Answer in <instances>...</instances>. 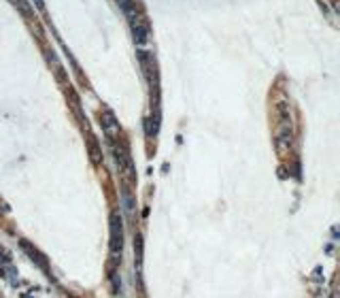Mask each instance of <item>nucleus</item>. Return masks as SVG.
I'll use <instances>...</instances> for the list:
<instances>
[{
  "instance_id": "obj_9",
  "label": "nucleus",
  "mask_w": 340,
  "mask_h": 298,
  "mask_svg": "<svg viewBox=\"0 0 340 298\" xmlns=\"http://www.w3.org/2000/svg\"><path fill=\"white\" fill-rule=\"evenodd\" d=\"M0 266H11V254L7 247H0Z\"/></svg>"
},
{
  "instance_id": "obj_4",
  "label": "nucleus",
  "mask_w": 340,
  "mask_h": 298,
  "mask_svg": "<svg viewBox=\"0 0 340 298\" xmlns=\"http://www.w3.org/2000/svg\"><path fill=\"white\" fill-rule=\"evenodd\" d=\"M19 247H21L23 251H26V256H28V258L37 262V264H38L40 268H43V271H47V260H45V256L40 254V251H38L37 247H34L32 243H28L26 238H19Z\"/></svg>"
},
{
  "instance_id": "obj_11",
  "label": "nucleus",
  "mask_w": 340,
  "mask_h": 298,
  "mask_svg": "<svg viewBox=\"0 0 340 298\" xmlns=\"http://www.w3.org/2000/svg\"><path fill=\"white\" fill-rule=\"evenodd\" d=\"M124 202H126L128 213H132V211H134V204H132V196H130V192H124Z\"/></svg>"
},
{
  "instance_id": "obj_1",
  "label": "nucleus",
  "mask_w": 340,
  "mask_h": 298,
  "mask_svg": "<svg viewBox=\"0 0 340 298\" xmlns=\"http://www.w3.org/2000/svg\"><path fill=\"white\" fill-rule=\"evenodd\" d=\"M130 21H132V37H134V43H136V49H149V39H151L149 21L143 15H134Z\"/></svg>"
},
{
  "instance_id": "obj_6",
  "label": "nucleus",
  "mask_w": 340,
  "mask_h": 298,
  "mask_svg": "<svg viewBox=\"0 0 340 298\" xmlns=\"http://www.w3.org/2000/svg\"><path fill=\"white\" fill-rule=\"evenodd\" d=\"M134 258H136V268L140 271V264H143V237L140 235L134 237Z\"/></svg>"
},
{
  "instance_id": "obj_2",
  "label": "nucleus",
  "mask_w": 340,
  "mask_h": 298,
  "mask_svg": "<svg viewBox=\"0 0 340 298\" xmlns=\"http://www.w3.org/2000/svg\"><path fill=\"white\" fill-rule=\"evenodd\" d=\"M111 254L113 258H121V247H124V224H121L119 213H111Z\"/></svg>"
},
{
  "instance_id": "obj_12",
  "label": "nucleus",
  "mask_w": 340,
  "mask_h": 298,
  "mask_svg": "<svg viewBox=\"0 0 340 298\" xmlns=\"http://www.w3.org/2000/svg\"><path fill=\"white\" fill-rule=\"evenodd\" d=\"M34 2H37V7H38V11H45V2H43V0H34Z\"/></svg>"
},
{
  "instance_id": "obj_10",
  "label": "nucleus",
  "mask_w": 340,
  "mask_h": 298,
  "mask_svg": "<svg viewBox=\"0 0 340 298\" xmlns=\"http://www.w3.org/2000/svg\"><path fill=\"white\" fill-rule=\"evenodd\" d=\"M90 154L94 158V162H100V154H98V143L94 141V139H90Z\"/></svg>"
},
{
  "instance_id": "obj_7",
  "label": "nucleus",
  "mask_w": 340,
  "mask_h": 298,
  "mask_svg": "<svg viewBox=\"0 0 340 298\" xmlns=\"http://www.w3.org/2000/svg\"><path fill=\"white\" fill-rule=\"evenodd\" d=\"M277 143H279V149H281V151H285V149L291 145V132L287 130V128H283V130H281Z\"/></svg>"
},
{
  "instance_id": "obj_8",
  "label": "nucleus",
  "mask_w": 340,
  "mask_h": 298,
  "mask_svg": "<svg viewBox=\"0 0 340 298\" xmlns=\"http://www.w3.org/2000/svg\"><path fill=\"white\" fill-rule=\"evenodd\" d=\"M11 2H13L15 7L21 11V15H23V17H32V9H30V4H28L26 0H11Z\"/></svg>"
},
{
  "instance_id": "obj_5",
  "label": "nucleus",
  "mask_w": 340,
  "mask_h": 298,
  "mask_svg": "<svg viewBox=\"0 0 340 298\" xmlns=\"http://www.w3.org/2000/svg\"><path fill=\"white\" fill-rule=\"evenodd\" d=\"M113 154H115V160H117V166H119V171H128L132 175V160L130 156H128V151L121 147V145H115L113 147Z\"/></svg>"
},
{
  "instance_id": "obj_3",
  "label": "nucleus",
  "mask_w": 340,
  "mask_h": 298,
  "mask_svg": "<svg viewBox=\"0 0 340 298\" xmlns=\"http://www.w3.org/2000/svg\"><path fill=\"white\" fill-rule=\"evenodd\" d=\"M100 124H102V130L107 132V137L109 139H115V137H119V132H121V126H119V121H117V118L111 111H104V113L100 115Z\"/></svg>"
}]
</instances>
